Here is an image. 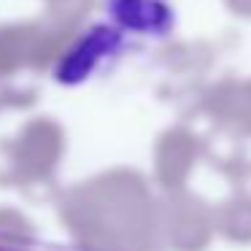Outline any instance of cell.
Returning a JSON list of instances; mask_svg holds the SVG:
<instances>
[{
  "label": "cell",
  "mask_w": 251,
  "mask_h": 251,
  "mask_svg": "<svg viewBox=\"0 0 251 251\" xmlns=\"http://www.w3.org/2000/svg\"><path fill=\"white\" fill-rule=\"evenodd\" d=\"M105 14L122 33L168 35L176 25V8L168 0H105Z\"/></svg>",
  "instance_id": "cell-1"
}]
</instances>
